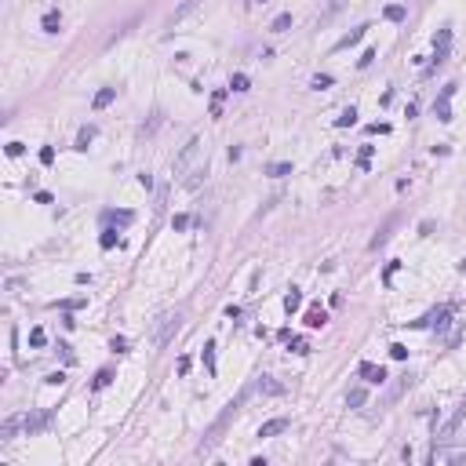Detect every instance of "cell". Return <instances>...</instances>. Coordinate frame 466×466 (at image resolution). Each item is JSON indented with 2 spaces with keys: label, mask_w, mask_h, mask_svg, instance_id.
<instances>
[{
  "label": "cell",
  "mask_w": 466,
  "mask_h": 466,
  "mask_svg": "<svg viewBox=\"0 0 466 466\" xmlns=\"http://www.w3.org/2000/svg\"><path fill=\"white\" fill-rule=\"evenodd\" d=\"M252 394H255V382H248V386H241V390H237V397H229V401H226V408H222L219 415L211 419V426L204 430V437H200V444H197V452H200V455H204V452H211V448L222 441L226 426H229L233 419L241 415V408L248 405V397H252Z\"/></svg>",
  "instance_id": "6da1fadb"
},
{
  "label": "cell",
  "mask_w": 466,
  "mask_h": 466,
  "mask_svg": "<svg viewBox=\"0 0 466 466\" xmlns=\"http://www.w3.org/2000/svg\"><path fill=\"white\" fill-rule=\"evenodd\" d=\"M182 328V309H168V314L157 317V328H153V346H168L172 343V335Z\"/></svg>",
  "instance_id": "7a4b0ae2"
},
{
  "label": "cell",
  "mask_w": 466,
  "mask_h": 466,
  "mask_svg": "<svg viewBox=\"0 0 466 466\" xmlns=\"http://www.w3.org/2000/svg\"><path fill=\"white\" fill-rule=\"evenodd\" d=\"M197 157H200V138L193 135L190 142L179 149V157H175V164H172V175H175V179H186V175H190V168L197 164Z\"/></svg>",
  "instance_id": "3957f363"
},
{
  "label": "cell",
  "mask_w": 466,
  "mask_h": 466,
  "mask_svg": "<svg viewBox=\"0 0 466 466\" xmlns=\"http://www.w3.org/2000/svg\"><path fill=\"white\" fill-rule=\"evenodd\" d=\"M448 48H452V29H441V33L433 37V69L448 62Z\"/></svg>",
  "instance_id": "277c9868"
},
{
  "label": "cell",
  "mask_w": 466,
  "mask_h": 466,
  "mask_svg": "<svg viewBox=\"0 0 466 466\" xmlns=\"http://www.w3.org/2000/svg\"><path fill=\"white\" fill-rule=\"evenodd\" d=\"M357 371H361V379H364V382H371V386H382V382H386V368H382V364H371V361H364Z\"/></svg>",
  "instance_id": "5b68a950"
},
{
  "label": "cell",
  "mask_w": 466,
  "mask_h": 466,
  "mask_svg": "<svg viewBox=\"0 0 466 466\" xmlns=\"http://www.w3.org/2000/svg\"><path fill=\"white\" fill-rule=\"evenodd\" d=\"M394 226H397V215H390V219H386V222L375 229V237L368 241V248H371V252H379V248H382L386 241H390V229H394Z\"/></svg>",
  "instance_id": "8992f818"
},
{
  "label": "cell",
  "mask_w": 466,
  "mask_h": 466,
  "mask_svg": "<svg viewBox=\"0 0 466 466\" xmlns=\"http://www.w3.org/2000/svg\"><path fill=\"white\" fill-rule=\"evenodd\" d=\"M291 423H288V419L284 415H277V419H270V423H262L259 426V437H277V433H284Z\"/></svg>",
  "instance_id": "52a82bcc"
},
{
  "label": "cell",
  "mask_w": 466,
  "mask_h": 466,
  "mask_svg": "<svg viewBox=\"0 0 466 466\" xmlns=\"http://www.w3.org/2000/svg\"><path fill=\"white\" fill-rule=\"evenodd\" d=\"M462 415H466V408H459V412H455L452 419H448V423H444V426L437 430V441H448V437H452V433L459 430V423H462Z\"/></svg>",
  "instance_id": "ba28073f"
},
{
  "label": "cell",
  "mask_w": 466,
  "mask_h": 466,
  "mask_svg": "<svg viewBox=\"0 0 466 466\" xmlns=\"http://www.w3.org/2000/svg\"><path fill=\"white\" fill-rule=\"evenodd\" d=\"M302 321H306V328H324V324H328V314H324L321 306H309Z\"/></svg>",
  "instance_id": "9c48e42d"
},
{
  "label": "cell",
  "mask_w": 466,
  "mask_h": 466,
  "mask_svg": "<svg viewBox=\"0 0 466 466\" xmlns=\"http://www.w3.org/2000/svg\"><path fill=\"white\" fill-rule=\"evenodd\" d=\"M58 26H62V15H58V11H48V15L40 19V29H44V33H58Z\"/></svg>",
  "instance_id": "30bf717a"
},
{
  "label": "cell",
  "mask_w": 466,
  "mask_h": 466,
  "mask_svg": "<svg viewBox=\"0 0 466 466\" xmlns=\"http://www.w3.org/2000/svg\"><path fill=\"white\" fill-rule=\"evenodd\" d=\"M200 179H204V164H197L193 172L182 179V186H186V190H200Z\"/></svg>",
  "instance_id": "8fae6325"
},
{
  "label": "cell",
  "mask_w": 466,
  "mask_h": 466,
  "mask_svg": "<svg viewBox=\"0 0 466 466\" xmlns=\"http://www.w3.org/2000/svg\"><path fill=\"white\" fill-rule=\"evenodd\" d=\"M113 99H117V88H102L99 95H95V102H91V106H95V110H106V106H110Z\"/></svg>",
  "instance_id": "7c38bea8"
},
{
  "label": "cell",
  "mask_w": 466,
  "mask_h": 466,
  "mask_svg": "<svg viewBox=\"0 0 466 466\" xmlns=\"http://www.w3.org/2000/svg\"><path fill=\"white\" fill-rule=\"evenodd\" d=\"M266 175H270V179H284V175H291V164H288V161H277V164H266Z\"/></svg>",
  "instance_id": "4fadbf2b"
},
{
  "label": "cell",
  "mask_w": 466,
  "mask_h": 466,
  "mask_svg": "<svg viewBox=\"0 0 466 466\" xmlns=\"http://www.w3.org/2000/svg\"><path fill=\"white\" fill-rule=\"evenodd\" d=\"M408 386H412V375H401V379H397V382L390 386V394H386V401H397L401 394H405V390H408Z\"/></svg>",
  "instance_id": "5bb4252c"
},
{
  "label": "cell",
  "mask_w": 466,
  "mask_h": 466,
  "mask_svg": "<svg viewBox=\"0 0 466 466\" xmlns=\"http://www.w3.org/2000/svg\"><path fill=\"white\" fill-rule=\"evenodd\" d=\"M197 8H200V0H186V4H182V8H179V11L172 15V26H179V22L186 19V15H193Z\"/></svg>",
  "instance_id": "9a60e30c"
},
{
  "label": "cell",
  "mask_w": 466,
  "mask_h": 466,
  "mask_svg": "<svg viewBox=\"0 0 466 466\" xmlns=\"http://www.w3.org/2000/svg\"><path fill=\"white\" fill-rule=\"evenodd\" d=\"M91 138H95V128L88 124V128H81V135H76V146H73V149H81V153H84V149L91 146Z\"/></svg>",
  "instance_id": "2e32d148"
},
{
  "label": "cell",
  "mask_w": 466,
  "mask_h": 466,
  "mask_svg": "<svg viewBox=\"0 0 466 466\" xmlns=\"http://www.w3.org/2000/svg\"><path fill=\"white\" fill-rule=\"evenodd\" d=\"M353 124H357V110H353V106L335 117V128H353Z\"/></svg>",
  "instance_id": "e0dca14e"
},
{
  "label": "cell",
  "mask_w": 466,
  "mask_h": 466,
  "mask_svg": "<svg viewBox=\"0 0 466 466\" xmlns=\"http://www.w3.org/2000/svg\"><path fill=\"white\" fill-rule=\"evenodd\" d=\"M364 29H368V26H361V29H353V33H350V37H343V40H339V44H335V51H343V48H353V44H357V40H361V37H364Z\"/></svg>",
  "instance_id": "ac0fdd59"
},
{
  "label": "cell",
  "mask_w": 466,
  "mask_h": 466,
  "mask_svg": "<svg viewBox=\"0 0 466 466\" xmlns=\"http://www.w3.org/2000/svg\"><path fill=\"white\" fill-rule=\"evenodd\" d=\"M382 15H386V19H390V22H405V15H408V8H405V4H390V8L382 11Z\"/></svg>",
  "instance_id": "d6986e66"
},
{
  "label": "cell",
  "mask_w": 466,
  "mask_h": 466,
  "mask_svg": "<svg viewBox=\"0 0 466 466\" xmlns=\"http://www.w3.org/2000/svg\"><path fill=\"white\" fill-rule=\"evenodd\" d=\"M364 401H368V394L361 390V386H357V390H350V394H346V405H350V408H361Z\"/></svg>",
  "instance_id": "ffe728a7"
},
{
  "label": "cell",
  "mask_w": 466,
  "mask_h": 466,
  "mask_svg": "<svg viewBox=\"0 0 466 466\" xmlns=\"http://www.w3.org/2000/svg\"><path fill=\"white\" fill-rule=\"evenodd\" d=\"M299 306H302V295H299V291L291 288V291L284 295V309H288V314H295V309H299Z\"/></svg>",
  "instance_id": "44dd1931"
},
{
  "label": "cell",
  "mask_w": 466,
  "mask_h": 466,
  "mask_svg": "<svg viewBox=\"0 0 466 466\" xmlns=\"http://www.w3.org/2000/svg\"><path fill=\"white\" fill-rule=\"evenodd\" d=\"M346 4H350V0H328V8H324V15H321V19H324V22H328V19H332V15H339V11H343V8H346Z\"/></svg>",
  "instance_id": "7402d4cb"
},
{
  "label": "cell",
  "mask_w": 466,
  "mask_h": 466,
  "mask_svg": "<svg viewBox=\"0 0 466 466\" xmlns=\"http://www.w3.org/2000/svg\"><path fill=\"white\" fill-rule=\"evenodd\" d=\"M270 29H273V33H288V29H291V15H277Z\"/></svg>",
  "instance_id": "603a6c76"
},
{
  "label": "cell",
  "mask_w": 466,
  "mask_h": 466,
  "mask_svg": "<svg viewBox=\"0 0 466 466\" xmlns=\"http://www.w3.org/2000/svg\"><path fill=\"white\" fill-rule=\"evenodd\" d=\"M204 364H208V375H215V343H204Z\"/></svg>",
  "instance_id": "cb8c5ba5"
},
{
  "label": "cell",
  "mask_w": 466,
  "mask_h": 466,
  "mask_svg": "<svg viewBox=\"0 0 466 466\" xmlns=\"http://www.w3.org/2000/svg\"><path fill=\"white\" fill-rule=\"evenodd\" d=\"M229 88H233V91H248V88H252V81H248L244 73H233V76H229Z\"/></svg>",
  "instance_id": "d4e9b609"
},
{
  "label": "cell",
  "mask_w": 466,
  "mask_h": 466,
  "mask_svg": "<svg viewBox=\"0 0 466 466\" xmlns=\"http://www.w3.org/2000/svg\"><path fill=\"white\" fill-rule=\"evenodd\" d=\"M371 153H375V146H361V149H357V168H361V172H364V168H368V161H371Z\"/></svg>",
  "instance_id": "484cf974"
},
{
  "label": "cell",
  "mask_w": 466,
  "mask_h": 466,
  "mask_svg": "<svg viewBox=\"0 0 466 466\" xmlns=\"http://www.w3.org/2000/svg\"><path fill=\"white\" fill-rule=\"evenodd\" d=\"M222 102H226V91H215L211 95V117H222Z\"/></svg>",
  "instance_id": "4316f807"
},
{
  "label": "cell",
  "mask_w": 466,
  "mask_h": 466,
  "mask_svg": "<svg viewBox=\"0 0 466 466\" xmlns=\"http://www.w3.org/2000/svg\"><path fill=\"white\" fill-rule=\"evenodd\" d=\"M433 117H437V120H452V106H448V102H433Z\"/></svg>",
  "instance_id": "83f0119b"
},
{
  "label": "cell",
  "mask_w": 466,
  "mask_h": 466,
  "mask_svg": "<svg viewBox=\"0 0 466 466\" xmlns=\"http://www.w3.org/2000/svg\"><path fill=\"white\" fill-rule=\"evenodd\" d=\"M332 84H335V81H332L328 73H317V76H314V84H309V88H317V91H324V88H332Z\"/></svg>",
  "instance_id": "f1b7e54d"
},
{
  "label": "cell",
  "mask_w": 466,
  "mask_h": 466,
  "mask_svg": "<svg viewBox=\"0 0 466 466\" xmlns=\"http://www.w3.org/2000/svg\"><path fill=\"white\" fill-rule=\"evenodd\" d=\"M48 343V335H44V328H33L29 332V346H44Z\"/></svg>",
  "instance_id": "f546056e"
},
{
  "label": "cell",
  "mask_w": 466,
  "mask_h": 466,
  "mask_svg": "<svg viewBox=\"0 0 466 466\" xmlns=\"http://www.w3.org/2000/svg\"><path fill=\"white\" fill-rule=\"evenodd\" d=\"M106 219H113V222H120V226H128V222H131V211H110Z\"/></svg>",
  "instance_id": "4dcf8cb0"
},
{
  "label": "cell",
  "mask_w": 466,
  "mask_h": 466,
  "mask_svg": "<svg viewBox=\"0 0 466 466\" xmlns=\"http://www.w3.org/2000/svg\"><path fill=\"white\" fill-rule=\"evenodd\" d=\"M99 244L106 248V252H110V248L117 244V233H113V229H106V233H102V237H99Z\"/></svg>",
  "instance_id": "1f68e13d"
},
{
  "label": "cell",
  "mask_w": 466,
  "mask_h": 466,
  "mask_svg": "<svg viewBox=\"0 0 466 466\" xmlns=\"http://www.w3.org/2000/svg\"><path fill=\"white\" fill-rule=\"evenodd\" d=\"M390 357H394V361H405V357H408V346L394 343V346H390Z\"/></svg>",
  "instance_id": "d6a6232c"
},
{
  "label": "cell",
  "mask_w": 466,
  "mask_h": 466,
  "mask_svg": "<svg viewBox=\"0 0 466 466\" xmlns=\"http://www.w3.org/2000/svg\"><path fill=\"white\" fill-rule=\"evenodd\" d=\"M110 379H113V371H110V368H102V371H99V379H95V390H102Z\"/></svg>",
  "instance_id": "836d02e7"
},
{
  "label": "cell",
  "mask_w": 466,
  "mask_h": 466,
  "mask_svg": "<svg viewBox=\"0 0 466 466\" xmlns=\"http://www.w3.org/2000/svg\"><path fill=\"white\" fill-rule=\"evenodd\" d=\"M452 95H455V84H444L441 95H437V102H452Z\"/></svg>",
  "instance_id": "e575fe53"
},
{
  "label": "cell",
  "mask_w": 466,
  "mask_h": 466,
  "mask_svg": "<svg viewBox=\"0 0 466 466\" xmlns=\"http://www.w3.org/2000/svg\"><path fill=\"white\" fill-rule=\"evenodd\" d=\"M40 164H55V149H51V146L40 149Z\"/></svg>",
  "instance_id": "d590c367"
},
{
  "label": "cell",
  "mask_w": 466,
  "mask_h": 466,
  "mask_svg": "<svg viewBox=\"0 0 466 466\" xmlns=\"http://www.w3.org/2000/svg\"><path fill=\"white\" fill-rule=\"evenodd\" d=\"M291 350L295 353H309V343H306V339H291Z\"/></svg>",
  "instance_id": "8d00e7d4"
},
{
  "label": "cell",
  "mask_w": 466,
  "mask_h": 466,
  "mask_svg": "<svg viewBox=\"0 0 466 466\" xmlns=\"http://www.w3.org/2000/svg\"><path fill=\"white\" fill-rule=\"evenodd\" d=\"M371 58H375V51H371V48H368V51H364L361 58H357V66H361V69H364V66H371Z\"/></svg>",
  "instance_id": "74e56055"
},
{
  "label": "cell",
  "mask_w": 466,
  "mask_h": 466,
  "mask_svg": "<svg viewBox=\"0 0 466 466\" xmlns=\"http://www.w3.org/2000/svg\"><path fill=\"white\" fill-rule=\"evenodd\" d=\"M172 226H175V229H186V226H190V219H186V215H175Z\"/></svg>",
  "instance_id": "f35d334b"
},
{
  "label": "cell",
  "mask_w": 466,
  "mask_h": 466,
  "mask_svg": "<svg viewBox=\"0 0 466 466\" xmlns=\"http://www.w3.org/2000/svg\"><path fill=\"white\" fill-rule=\"evenodd\" d=\"M84 306V299H66V302H62V309H81Z\"/></svg>",
  "instance_id": "ab89813d"
},
{
  "label": "cell",
  "mask_w": 466,
  "mask_h": 466,
  "mask_svg": "<svg viewBox=\"0 0 466 466\" xmlns=\"http://www.w3.org/2000/svg\"><path fill=\"white\" fill-rule=\"evenodd\" d=\"M262 4H266V0H262Z\"/></svg>",
  "instance_id": "60d3db41"
}]
</instances>
